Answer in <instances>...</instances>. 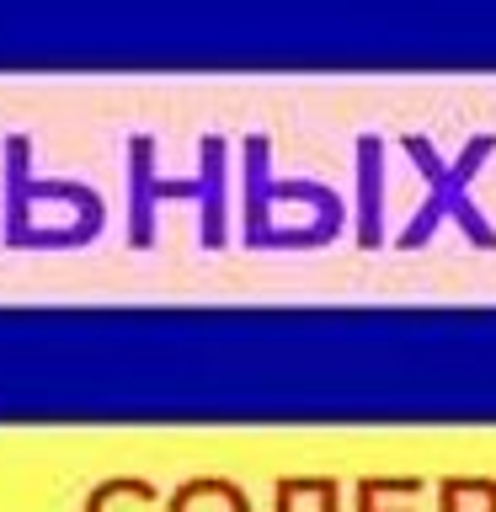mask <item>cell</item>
I'll return each mask as SVG.
<instances>
[{
    "label": "cell",
    "mask_w": 496,
    "mask_h": 512,
    "mask_svg": "<svg viewBox=\"0 0 496 512\" xmlns=\"http://www.w3.org/2000/svg\"><path fill=\"white\" fill-rule=\"evenodd\" d=\"M358 160H363V246H374L379 240V144L363 139Z\"/></svg>",
    "instance_id": "7a4b0ae2"
},
{
    "label": "cell",
    "mask_w": 496,
    "mask_h": 512,
    "mask_svg": "<svg viewBox=\"0 0 496 512\" xmlns=\"http://www.w3.org/2000/svg\"><path fill=\"white\" fill-rule=\"evenodd\" d=\"M491 150H496V134H480V139H470V150H464L459 166L448 171L443 160L432 155V144H427V139H406V155H411L427 176H432V198H427L422 214H416V219L406 224V230H400V251L427 246L432 230H438L443 219H454L459 230L475 240V246H496V230H491L486 219H480V208L470 203V192H464V187H470V176H475V166H480V160H486Z\"/></svg>",
    "instance_id": "6da1fadb"
}]
</instances>
